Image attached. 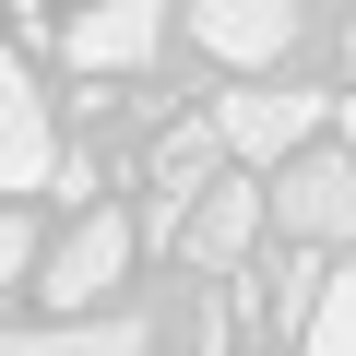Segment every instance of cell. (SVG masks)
I'll use <instances>...</instances> for the list:
<instances>
[{
    "label": "cell",
    "mask_w": 356,
    "mask_h": 356,
    "mask_svg": "<svg viewBox=\"0 0 356 356\" xmlns=\"http://www.w3.org/2000/svg\"><path fill=\"white\" fill-rule=\"evenodd\" d=\"M309 356H356V261L332 273V297H321V321H309Z\"/></svg>",
    "instance_id": "obj_10"
},
{
    "label": "cell",
    "mask_w": 356,
    "mask_h": 356,
    "mask_svg": "<svg viewBox=\"0 0 356 356\" xmlns=\"http://www.w3.org/2000/svg\"><path fill=\"white\" fill-rule=\"evenodd\" d=\"M321 119H332V95H309V83H238V95L214 107L226 154L261 166V178H285L297 154H321Z\"/></svg>",
    "instance_id": "obj_1"
},
{
    "label": "cell",
    "mask_w": 356,
    "mask_h": 356,
    "mask_svg": "<svg viewBox=\"0 0 356 356\" xmlns=\"http://www.w3.org/2000/svg\"><path fill=\"white\" fill-rule=\"evenodd\" d=\"M48 226H36V202H13V226H0V273H13V285H48Z\"/></svg>",
    "instance_id": "obj_9"
},
{
    "label": "cell",
    "mask_w": 356,
    "mask_h": 356,
    "mask_svg": "<svg viewBox=\"0 0 356 356\" xmlns=\"http://www.w3.org/2000/svg\"><path fill=\"white\" fill-rule=\"evenodd\" d=\"M0 178H13V202H36V191H60V178H72V154H60V119H48V83H36V72L0 83Z\"/></svg>",
    "instance_id": "obj_4"
},
{
    "label": "cell",
    "mask_w": 356,
    "mask_h": 356,
    "mask_svg": "<svg viewBox=\"0 0 356 356\" xmlns=\"http://www.w3.org/2000/svg\"><path fill=\"white\" fill-rule=\"evenodd\" d=\"M273 226H285V250H356V154L344 143H321L273 178Z\"/></svg>",
    "instance_id": "obj_2"
},
{
    "label": "cell",
    "mask_w": 356,
    "mask_h": 356,
    "mask_svg": "<svg viewBox=\"0 0 356 356\" xmlns=\"http://www.w3.org/2000/svg\"><path fill=\"white\" fill-rule=\"evenodd\" d=\"M332 131H344V154H356V83H344V95H332Z\"/></svg>",
    "instance_id": "obj_11"
},
{
    "label": "cell",
    "mask_w": 356,
    "mask_h": 356,
    "mask_svg": "<svg viewBox=\"0 0 356 356\" xmlns=\"http://www.w3.org/2000/svg\"><path fill=\"white\" fill-rule=\"evenodd\" d=\"M261 214H273V178H226V191L178 226V261H202V273H238L261 250Z\"/></svg>",
    "instance_id": "obj_6"
},
{
    "label": "cell",
    "mask_w": 356,
    "mask_h": 356,
    "mask_svg": "<svg viewBox=\"0 0 356 356\" xmlns=\"http://www.w3.org/2000/svg\"><path fill=\"white\" fill-rule=\"evenodd\" d=\"M154 48H166V13H154V0H119V13H83V24L60 36V60H72V72H95V83L143 72Z\"/></svg>",
    "instance_id": "obj_7"
},
{
    "label": "cell",
    "mask_w": 356,
    "mask_h": 356,
    "mask_svg": "<svg viewBox=\"0 0 356 356\" xmlns=\"http://www.w3.org/2000/svg\"><path fill=\"white\" fill-rule=\"evenodd\" d=\"M119 273H131V214H72V238H60L36 297H48V321H107Z\"/></svg>",
    "instance_id": "obj_3"
},
{
    "label": "cell",
    "mask_w": 356,
    "mask_h": 356,
    "mask_svg": "<svg viewBox=\"0 0 356 356\" xmlns=\"http://www.w3.org/2000/svg\"><path fill=\"white\" fill-rule=\"evenodd\" d=\"M154 332L131 321V309H107V321H24L13 332V356H143Z\"/></svg>",
    "instance_id": "obj_8"
},
{
    "label": "cell",
    "mask_w": 356,
    "mask_h": 356,
    "mask_svg": "<svg viewBox=\"0 0 356 356\" xmlns=\"http://www.w3.org/2000/svg\"><path fill=\"white\" fill-rule=\"evenodd\" d=\"M297 36H309L297 0H202V13H191V48H214L226 72H273Z\"/></svg>",
    "instance_id": "obj_5"
}]
</instances>
